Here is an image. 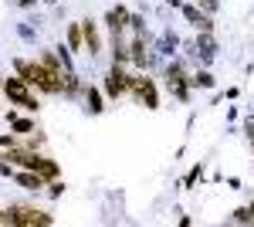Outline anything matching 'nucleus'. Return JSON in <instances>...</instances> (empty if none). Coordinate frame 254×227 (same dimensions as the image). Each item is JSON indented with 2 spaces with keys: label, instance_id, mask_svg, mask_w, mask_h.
<instances>
[{
  "label": "nucleus",
  "instance_id": "nucleus-1",
  "mask_svg": "<svg viewBox=\"0 0 254 227\" xmlns=\"http://www.w3.org/2000/svg\"><path fill=\"white\" fill-rule=\"evenodd\" d=\"M0 88H3V95H7L10 105H20L24 112H41V98L34 95V88H31L20 75H7Z\"/></svg>",
  "mask_w": 254,
  "mask_h": 227
},
{
  "label": "nucleus",
  "instance_id": "nucleus-2",
  "mask_svg": "<svg viewBox=\"0 0 254 227\" xmlns=\"http://www.w3.org/2000/svg\"><path fill=\"white\" fill-rule=\"evenodd\" d=\"M7 221H10V227H51L55 224V214L31 207V204H10L7 207Z\"/></svg>",
  "mask_w": 254,
  "mask_h": 227
},
{
  "label": "nucleus",
  "instance_id": "nucleus-3",
  "mask_svg": "<svg viewBox=\"0 0 254 227\" xmlns=\"http://www.w3.org/2000/svg\"><path fill=\"white\" fill-rule=\"evenodd\" d=\"M129 95L136 98L139 105H146L149 112H156V109H159V88H156V81L146 75V72L129 75Z\"/></svg>",
  "mask_w": 254,
  "mask_h": 227
},
{
  "label": "nucleus",
  "instance_id": "nucleus-4",
  "mask_svg": "<svg viewBox=\"0 0 254 227\" xmlns=\"http://www.w3.org/2000/svg\"><path fill=\"white\" fill-rule=\"evenodd\" d=\"M166 88L173 95L176 102H190V88H193V81H190V72H187V65L173 58L170 65H166Z\"/></svg>",
  "mask_w": 254,
  "mask_h": 227
},
{
  "label": "nucleus",
  "instance_id": "nucleus-5",
  "mask_svg": "<svg viewBox=\"0 0 254 227\" xmlns=\"http://www.w3.org/2000/svg\"><path fill=\"white\" fill-rule=\"evenodd\" d=\"M129 61L136 65L139 72H153V65H156V48L149 44V31H146V34H132V41H129Z\"/></svg>",
  "mask_w": 254,
  "mask_h": 227
},
{
  "label": "nucleus",
  "instance_id": "nucleus-6",
  "mask_svg": "<svg viewBox=\"0 0 254 227\" xmlns=\"http://www.w3.org/2000/svg\"><path fill=\"white\" fill-rule=\"evenodd\" d=\"M126 92H129V75H126V68H122V65H109V72H105V98H109V102H119Z\"/></svg>",
  "mask_w": 254,
  "mask_h": 227
},
{
  "label": "nucleus",
  "instance_id": "nucleus-7",
  "mask_svg": "<svg viewBox=\"0 0 254 227\" xmlns=\"http://www.w3.org/2000/svg\"><path fill=\"white\" fill-rule=\"evenodd\" d=\"M180 14H183V20H187L190 27H196V31H214V17L203 14V10H200L196 3H190V0L180 7Z\"/></svg>",
  "mask_w": 254,
  "mask_h": 227
},
{
  "label": "nucleus",
  "instance_id": "nucleus-8",
  "mask_svg": "<svg viewBox=\"0 0 254 227\" xmlns=\"http://www.w3.org/2000/svg\"><path fill=\"white\" fill-rule=\"evenodd\" d=\"M81 34H85V51L92 58L102 55V34H98V20L95 17H81Z\"/></svg>",
  "mask_w": 254,
  "mask_h": 227
},
{
  "label": "nucleus",
  "instance_id": "nucleus-9",
  "mask_svg": "<svg viewBox=\"0 0 254 227\" xmlns=\"http://www.w3.org/2000/svg\"><path fill=\"white\" fill-rule=\"evenodd\" d=\"M196 58L203 65H210L217 58V41H214V31H196Z\"/></svg>",
  "mask_w": 254,
  "mask_h": 227
},
{
  "label": "nucleus",
  "instance_id": "nucleus-10",
  "mask_svg": "<svg viewBox=\"0 0 254 227\" xmlns=\"http://www.w3.org/2000/svg\"><path fill=\"white\" fill-rule=\"evenodd\" d=\"M61 95H64L68 102H78V98H85V81H81L78 72H68V75H64V81H61Z\"/></svg>",
  "mask_w": 254,
  "mask_h": 227
},
{
  "label": "nucleus",
  "instance_id": "nucleus-11",
  "mask_svg": "<svg viewBox=\"0 0 254 227\" xmlns=\"http://www.w3.org/2000/svg\"><path fill=\"white\" fill-rule=\"evenodd\" d=\"M14 183H20L24 190H44L48 187V180H44L41 173H34V170H17L14 173Z\"/></svg>",
  "mask_w": 254,
  "mask_h": 227
},
{
  "label": "nucleus",
  "instance_id": "nucleus-12",
  "mask_svg": "<svg viewBox=\"0 0 254 227\" xmlns=\"http://www.w3.org/2000/svg\"><path fill=\"white\" fill-rule=\"evenodd\" d=\"M85 109H88L92 115H102V112H105V95H102V88L85 85Z\"/></svg>",
  "mask_w": 254,
  "mask_h": 227
},
{
  "label": "nucleus",
  "instance_id": "nucleus-13",
  "mask_svg": "<svg viewBox=\"0 0 254 227\" xmlns=\"http://www.w3.org/2000/svg\"><path fill=\"white\" fill-rule=\"evenodd\" d=\"M34 58H38L41 65H48V68H51V72H55L58 78H64V75H68V68H64V61H61V55H58V51H48V48H44V51H38Z\"/></svg>",
  "mask_w": 254,
  "mask_h": 227
},
{
  "label": "nucleus",
  "instance_id": "nucleus-14",
  "mask_svg": "<svg viewBox=\"0 0 254 227\" xmlns=\"http://www.w3.org/2000/svg\"><path fill=\"white\" fill-rule=\"evenodd\" d=\"M156 48V55H163V58H176V48H180V38H176L173 31H163L159 34V41L153 44Z\"/></svg>",
  "mask_w": 254,
  "mask_h": 227
},
{
  "label": "nucleus",
  "instance_id": "nucleus-15",
  "mask_svg": "<svg viewBox=\"0 0 254 227\" xmlns=\"http://www.w3.org/2000/svg\"><path fill=\"white\" fill-rule=\"evenodd\" d=\"M64 44H68L71 51H85V34H81V20H78V24H68V27H64Z\"/></svg>",
  "mask_w": 254,
  "mask_h": 227
},
{
  "label": "nucleus",
  "instance_id": "nucleus-16",
  "mask_svg": "<svg viewBox=\"0 0 254 227\" xmlns=\"http://www.w3.org/2000/svg\"><path fill=\"white\" fill-rule=\"evenodd\" d=\"M190 81H193V88H203V92H214L217 88V78L210 68H196L193 75H190Z\"/></svg>",
  "mask_w": 254,
  "mask_h": 227
},
{
  "label": "nucleus",
  "instance_id": "nucleus-17",
  "mask_svg": "<svg viewBox=\"0 0 254 227\" xmlns=\"http://www.w3.org/2000/svg\"><path fill=\"white\" fill-rule=\"evenodd\" d=\"M38 173L44 176V180H48V183H51V180H58V176H61L58 159H51V156H44V152H41V159H38Z\"/></svg>",
  "mask_w": 254,
  "mask_h": 227
},
{
  "label": "nucleus",
  "instance_id": "nucleus-18",
  "mask_svg": "<svg viewBox=\"0 0 254 227\" xmlns=\"http://www.w3.org/2000/svg\"><path fill=\"white\" fill-rule=\"evenodd\" d=\"M10 129L17 136H31L38 129V122H34V119H24V115H14V119H10Z\"/></svg>",
  "mask_w": 254,
  "mask_h": 227
},
{
  "label": "nucleus",
  "instance_id": "nucleus-19",
  "mask_svg": "<svg viewBox=\"0 0 254 227\" xmlns=\"http://www.w3.org/2000/svg\"><path fill=\"white\" fill-rule=\"evenodd\" d=\"M17 38L24 41V44H38V27H34L31 20H24V24H17Z\"/></svg>",
  "mask_w": 254,
  "mask_h": 227
},
{
  "label": "nucleus",
  "instance_id": "nucleus-20",
  "mask_svg": "<svg viewBox=\"0 0 254 227\" xmlns=\"http://www.w3.org/2000/svg\"><path fill=\"white\" fill-rule=\"evenodd\" d=\"M196 180H203V163H193V166H190V173H187V176L180 180V187H183V190H190V187L196 183Z\"/></svg>",
  "mask_w": 254,
  "mask_h": 227
},
{
  "label": "nucleus",
  "instance_id": "nucleus-21",
  "mask_svg": "<svg viewBox=\"0 0 254 227\" xmlns=\"http://www.w3.org/2000/svg\"><path fill=\"white\" fill-rule=\"evenodd\" d=\"M231 224H254L251 221V210L248 207H237V210H231V217H227Z\"/></svg>",
  "mask_w": 254,
  "mask_h": 227
},
{
  "label": "nucleus",
  "instance_id": "nucleus-22",
  "mask_svg": "<svg viewBox=\"0 0 254 227\" xmlns=\"http://www.w3.org/2000/svg\"><path fill=\"white\" fill-rule=\"evenodd\" d=\"M190 3H196V7H200L203 14H210V17L220 10V0H190Z\"/></svg>",
  "mask_w": 254,
  "mask_h": 227
},
{
  "label": "nucleus",
  "instance_id": "nucleus-23",
  "mask_svg": "<svg viewBox=\"0 0 254 227\" xmlns=\"http://www.w3.org/2000/svg\"><path fill=\"white\" fill-rule=\"evenodd\" d=\"M129 31H132V34H146V20H142V14H129Z\"/></svg>",
  "mask_w": 254,
  "mask_h": 227
},
{
  "label": "nucleus",
  "instance_id": "nucleus-24",
  "mask_svg": "<svg viewBox=\"0 0 254 227\" xmlns=\"http://www.w3.org/2000/svg\"><path fill=\"white\" fill-rule=\"evenodd\" d=\"M17 143H20V136H17V133H10V136L3 133V136H0V150H14Z\"/></svg>",
  "mask_w": 254,
  "mask_h": 227
},
{
  "label": "nucleus",
  "instance_id": "nucleus-25",
  "mask_svg": "<svg viewBox=\"0 0 254 227\" xmlns=\"http://www.w3.org/2000/svg\"><path fill=\"white\" fill-rule=\"evenodd\" d=\"M61 193H64V183H61V176H58V180L48 183V197H61Z\"/></svg>",
  "mask_w": 254,
  "mask_h": 227
},
{
  "label": "nucleus",
  "instance_id": "nucleus-26",
  "mask_svg": "<svg viewBox=\"0 0 254 227\" xmlns=\"http://www.w3.org/2000/svg\"><path fill=\"white\" fill-rule=\"evenodd\" d=\"M244 136L254 143V115H248V119H244Z\"/></svg>",
  "mask_w": 254,
  "mask_h": 227
},
{
  "label": "nucleus",
  "instance_id": "nucleus-27",
  "mask_svg": "<svg viewBox=\"0 0 254 227\" xmlns=\"http://www.w3.org/2000/svg\"><path fill=\"white\" fill-rule=\"evenodd\" d=\"M166 3H170V7H173V10H180V7H183V3H187V0H166Z\"/></svg>",
  "mask_w": 254,
  "mask_h": 227
},
{
  "label": "nucleus",
  "instance_id": "nucleus-28",
  "mask_svg": "<svg viewBox=\"0 0 254 227\" xmlns=\"http://www.w3.org/2000/svg\"><path fill=\"white\" fill-rule=\"evenodd\" d=\"M0 227H10V221H7V210H0Z\"/></svg>",
  "mask_w": 254,
  "mask_h": 227
},
{
  "label": "nucleus",
  "instance_id": "nucleus-29",
  "mask_svg": "<svg viewBox=\"0 0 254 227\" xmlns=\"http://www.w3.org/2000/svg\"><path fill=\"white\" fill-rule=\"evenodd\" d=\"M41 3H48V7H58L61 0H41Z\"/></svg>",
  "mask_w": 254,
  "mask_h": 227
},
{
  "label": "nucleus",
  "instance_id": "nucleus-30",
  "mask_svg": "<svg viewBox=\"0 0 254 227\" xmlns=\"http://www.w3.org/2000/svg\"><path fill=\"white\" fill-rule=\"evenodd\" d=\"M0 163H7V150H0Z\"/></svg>",
  "mask_w": 254,
  "mask_h": 227
},
{
  "label": "nucleus",
  "instance_id": "nucleus-31",
  "mask_svg": "<svg viewBox=\"0 0 254 227\" xmlns=\"http://www.w3.org/2000/svg\"><path fill=\"white\" fill-rule=\"evenodd\" d=\"M248 210H251V221H254V200H251V204H248Z\"/></svg>",
  "mask_w": 254,
  "mask_h": 227
},
{
  "label": "nucleus",
  "instance_id": "nucleus-32",
  "mask_svg": "<svg viewBox=\"0 0 254 227\" xmlns=\"http://www.w3.org/2000/svg\"><path fill=\"white\" fill-rule=\"evenodd\" d=\"M3 78H7V75H3V68H0V85H3Z\"/></svg>",
  "mask_w": 254,
  "mask_h": 227
},
{
  "label": "nucleus",
  "instance_id": "nucleus-33",
  "mask_svg": "<svg viewBox=\"0 0 254 227\" xmlns=\"http://www.w3.org/2000/svg\"><path fill=\"white\" fill-rule=\"evenodd\" d=\"M251 152H254V143H251Z\"/></svg>",
  "mask_w": 254,
  "mask_h": 227
}]
</instances>
